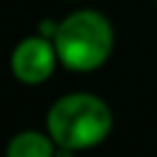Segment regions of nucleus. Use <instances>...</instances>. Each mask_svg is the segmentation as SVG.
I'll return each mask as SVG.
<instances>
[{
    "label": "nucleus",
    "instance_id": "obj_1",
    "mask_svg": "<svg viewBox=\"0 0 157 157\" xmlns=\"http://www.w3.org/2000/svg\"><path fill=\"white\" fill-rule=\"evenodd\" d=\"M113 113L95 95H65L46 113V129L56 146L72 150L95 148L111 134Z\"/></svg>",
    "mask_w": 157,
    "mask_h": 157
},
{
    "label": "nucleus",
    "instance_id": "obj_2",
    "mask_svg": "<svg viewBox=\"0 0 157 157\" xmlns=\"http://www.w3.org/2000/svg\"><path fill=\"white\" fill-rule=\"evenodd\" d=\"M58 60L72 72H93L102 67L113 51V28L104 14L81 10L58 23L53 37Z\"/></svg>",
    "mask_w": 157,
    "mask_h": 157
},
{
    "label": "nucleus",
    "instance_id": "obj_3",
    "mask_svg": "<svg viewBox=\"0 0 157 157\" xmlns=\"http://www.w3.org/2000/svg\"><path fill=\"white\" fill-rule=\"evenodd\" d=\"M56 44H51L46 37H28L21 44H16L12 53V74L25 86H39L53 74L56 69Z\"/></svg>",
    "mask_w": 157,
    "mask_h": 157
},
{
    "label": "nucleus",
    "instance_id": "obj_4",
    "mask_svg": "<svg viewBox=\"0 0 157 157\" xmlns=\"http://www.w3.org/2000/svg\"><path fill=\"white\" fill-rule=\"evenodd\" d=\"M56 141L39 132H21L7 146V157H56Z\"/></svg>",
    "mask_w": 157,
    "mask_h": 157
}]
</instances>
